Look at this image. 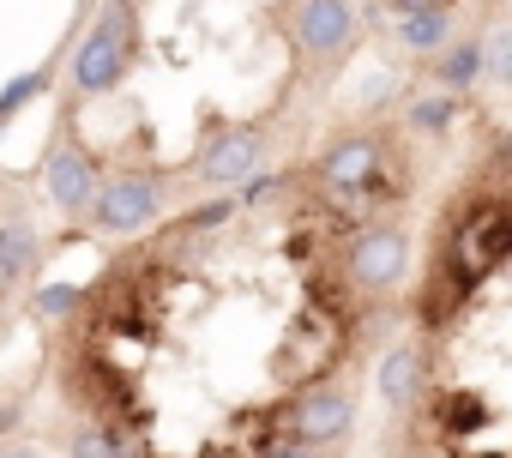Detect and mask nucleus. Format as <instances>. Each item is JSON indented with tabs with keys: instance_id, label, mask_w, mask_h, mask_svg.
<instances>
[{
	"instance_id": "obj_1",
	"label": "nucleus",
	"mask_w": 512,
	"mask_h": 458,
	"mask_svg": "<svg viewBox=\"0 0 512 458\" xmlns=\"http://www.w3.org/2000/svg\"><path fill=\"white\" fill-rule=\"evenodd\" d=\"M368 229L326 169L187 193L55 314L73 458H296L368 356Z\"/></svg>"
},
{
	"instance_id": "obj_2",
	"label": "nucleus",
	"mask_w": 512,
	"mask_h": 458,
	"mask_svg": "<svg viewBox=\"0 0 512 458\" xmlns=\"http://www.w3.org/2000/svg\"><path fill=\"white\" fill-rule=\"evenodd\" d=\"M350 37V0H103L61 139L109 187L217 181L314 109Z\"/></svg>"
},
{
	"instance_id": "obj_3",
	"label": "nucleus",
	"mask_w": 512,
	"mask_h": 458,
	"mask_svg": "<svg viewBox=\"0 0 512 458\" xmlns=\"http://www.w3.org/2000/svg\"><path fill=\"white\" fill-rule=\"evenodd\" d=\"M410 320V458H512V193L452 205Z\"/></svg>"
},
{
	"instance_id": "obj_4",
	"label": "nucleus",
	"mask_w": 512,
	"mask_h": 458,
	"mask_svg": "<svg viewBox=\"0 0 512 458\" xmlns=\"http://www.w3.org/2000/svg\"><path fill=\"white\" fill-rule=\"evenodd\" d=\"M37 272V217L13 175H0V320L25 296V278Z\"/></svg>"
},
{
	"instance_id": "obj_5",
	"label": "nucleus",
	"mask_w": 512,
	"mask_h": 458,
	"mask_svg": "<svg viewBox=\"0 0 512 458\" xmlns=\"http://www.w3.org/2000/svg\"><path fill=\"white\" fill-rule=\"evenodd\" d=\"M0 458H73V446H67V440L49 446V440H37V434H25V428H0Z\"/></svg>"
}]
</instances>
